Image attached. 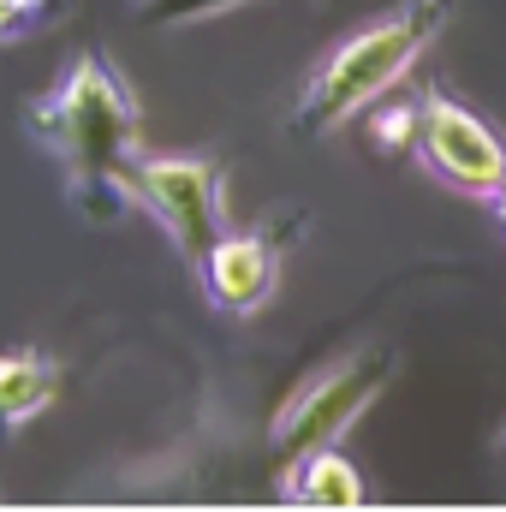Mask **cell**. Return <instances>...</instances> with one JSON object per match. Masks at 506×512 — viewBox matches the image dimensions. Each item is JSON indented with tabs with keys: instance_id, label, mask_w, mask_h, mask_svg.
Here are the masks:
<instances>
[{
	"instance_id": "6da1fadb",
	"label": "cell",
	"mask_w": 506,
	"mask_h": 512,
	"mask_svg": "<svg viewBox=\"0 0 506 512\" xmlns=\"http://www.w3.org/2000/svg\"><path fill=\"white\" fill-rule=\"evenodd\" d=\"M24 131L60 167V185L78 221L108 227L131 209L126 167L143 137V108L102 48L78 54L42 96L24 102Z\"/></svg>"
},
{
	"instance_id": "7a4b0ae2",
	"label": "cell",
	"mask_w": 506,
	"mask_h": 512,
	"mask_svg": "<svg viewBox=\"0 0 506 512\" xmlns=\"http://www.w3.org/2000/svg\"><path fill=\"white\" fill-rule=\"evenodd\" d=\"M453 18V0H393L381 18L358 24L340 48L322 54V66L304 78V90L286 108V137L316 143L370 114L393 84L411 78V66L441 42Z\"/></svg>"
},
{
	"instance_id": "3957f363",
	"label": "cell",
	"mask_w": 506,
	"mask_h": 512,
	"mask_svg": "<svg viewBox=\"0 0 506 512\" xmlns=\"http://www.w3.org/2000/svg\"><path fill=\"white\" fill-rule=\"evenodd\" d=\"M126 191H131V209H143L191 268L233 227L227 167L215 155H143L137 149L126 167Z\"/></svg>"
},
{
	"instance_id": "277c9868",
	"label": "cell",
	"mask_w": 506,
	"mask_h": 512,
	"mask_svg": "<svg viewBox=\"0 0 506 512\" xmlns=\"http://www.w3.org/2000/svg\"><path fill=\"white\" fill-rule=\"evenodd\" d=\"M399 352L387 346H364L328 370H316L304 387H292V399L274 411L268 423V447L274 453H310V447H340V435L381 399V387L393 382Z\"/></svg>"
},
{
	"instance_id": "5b68a950",
	"label": "cell",
	"mask_w": 506,
	"mask_h": 512,
	"mask_svg": "<svg viewBox=\"0 0 506 512\" xmlns=\"http://www.w3.org/2000/svg\"><path fill=\"white\" fill-rule=\"evenodd\" d=\"M411 149L435 185L477 197V203H489L495 185L506 179V137L477 108H465L459 96H447L435 84L417 90V143Z\"/></svg>"
},
{
	"instance_id": "8992f818",
	"label": "cell",
	"mask_w": 506,
	"mask_h": 512,
	"mask_svg": "<svg viewBox=\"0 0 506 512\" xmlns=\"http://www.w3.org/2000/svg\"><path fill=\"white\" fill-rule=\"evenodd\" d=\"M304 233V209H274L262 227H245V233H221L209 256L197 262V280L209 292V304H221L227 316H256L262 304H274L280 292V274H286V251L292 239Z\"/></svg>"
},
{
	"instance_id": "52a82bcc",
	"label": "cell",
	"mask_w": 506,
	"mask_h": 512,
	"mask_svg": "<svg viewBox=\"0 0 506 512\" xmlns=\"http://www.w3.org/2000/svg\"><path fill=\"white\" fill-rule=\"evenodd\" d=\"M280 501H292V507H364L370 489H364V471L340 447H310V453L286 459Z\"/></svg>"
},
{
	"instance_id": "ba28073f",
	"label": "cell",
	"mask_w": 506,
	"mask_h": 512,
	"mask_svg": "<svg viewBox=\"0 0 506 512\" xmlns=\"http://www.w3.org/2000/svg\"><path fill=\"white\" fill-rule=\"evenodd\" d=\"M54 393H60V376L36 346L0 352V441H12L24 423H36L54 405Z\"/></svg>"
},
{
	"instance_id": "9c48e42d",
	"label": "cell",
	"mask_w": 506,
	"mask_h": 512,
	"mask_svg": "<svg viewBox=\"0 0 506 512\" xmlns=\"http://www.w3.org/2000/svg\"><path fill=\"white\" fill-rule=\"evenodd\" d=\"M251 0H131V12L155 30H179V24H203V18H227Z\"/></svg>"
},
{
	"instance_id": "30bf717a",
	"label": "cell",
	"mask_w": 506,
	"mask_h": 512,
	"mask_svg": "<svg viewBox=\"0 0 506 512\" xmlns=\"http://www.w3.org/2000/svg\"><path fill=\"white\" fill-rule=\"evenodd\" d=\"M370 137H376V149H411L417 143V102L381 108L376 120H370Z\"/></svg>"
},
{
	"instance_id": "8fae6325",
	"label": "cell",
	"mask_w": 506,
	"mask_h": 512,
	"mask_svg": "<svg viewBox=\"0 0 506 512\" xmlns=\"http://www.w3.org/2000/svg\"><path fill=\"white\" fill-rule=\"evenodd\" d=\"M48 6H54V0H0V42L30 36V30L48 18Z\"/></svg>"
},
{
	"instance_id": "7c38bea8",
	"label": "cell",
	"mask_w": 506,
	"mask_h": 512,
	"mask_svg": "<svg viewBox=\"0 0 506 512\" xmlns=\"http://www.w3.org/2000/svg\"><path fill=\"white\" fill-rule=\"evenodd\" d=\"M489 209H495V221H501V227H506V179H501V185H495V197H489Z\"/></svg>"
},
{
	"instance_id": "4fadbf2b",
	"label": "cell",
	"mask_w": 506,
	"mask_h": 512,
	"mask_svg": "<svg viewBox=\"0 0 506 512\" xmlns=\"http://www.w3.org/2000/svg\"><path fill=\"white\" fill-rule=\"evenodd\" d=\"M501 453H506V435H501Z\"/></svg>"
}]
</instances>
